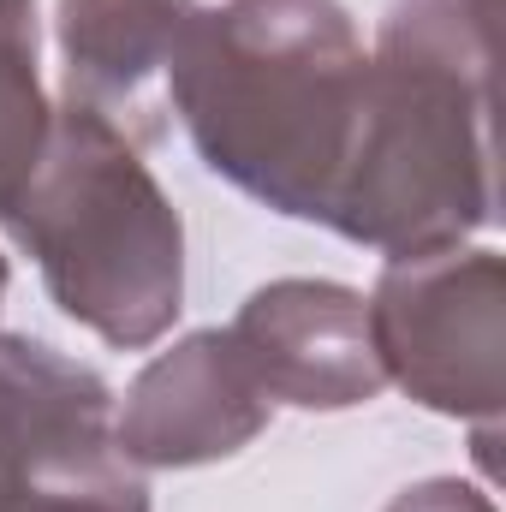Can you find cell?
I'll list each match as a JSON object with an SVG mask.
<instances>
[{
    "mask_svg": "<svg viewBox=\"0 0 506 512\" xmlns=\"http://www.w3.org/2000/svg\"><path fill=\"white\" fill-rule=\"evenodd\" d=\"M364 72L370 54L340 0H221L191 12L167 102L209 173L286 221L328 227Z\"/></svg>",
    "mask_w": 506,
    "mask_h": 512,
    "instance_id": "cell-1",
    "label": "cell"
},
{
    "mask_svg": "<svg viewBox=\"0 0 506 512\" xmlns=\"http://www.w3.org/2000/svg\"><path fill=\"white\" fill-rule=\"evenodd\" d=\"M489 0H393L364 72L328 227L387 262L471 245L495 221Z\"/></svg>",
    "mask_w": 506,
    "mask_h": 512,
    "instance_id": "cell-2",
    "label": "cell"
},
{
    "mask_svg": "<svg viewBox=\"0 0 506 512\" xmlns=\"http://www.w3.org/2000/svg\"><path fill=\"white\" fill-rule=\"evenodd\" d=\"M36 256L48 298L96 340L143 352L185 310V227L126 131L90 108H60L42 161L0 215Z\"/></svg>",
    "mask_w": 506,
    "mask_h": 512,
    "instance_id": "cell-3",
    "label": "cell"
},
{
    "mask_svg": "<svg viewBox=\"0 0 506 512\" xmlns=\"http://www.w3.org/2000/svg\"><path fill=\"white\" fill-rule=\"evenodd\" d=\"M381 376L417 405L465 423L501 417L506 399V262L489 245L393 256L370 292Z\"/></svg>",
    "mask_w": 506,
    "mask_h": 512,
    "instance_id": "cell-4",
    "label": "cell"
},
{
    "mask_svg": "<svg viewBox=\"0 0 506 512\" xmlns=\"http://www.w3.org/2000/svg\"><path fill=\"white\" fill-rule=\"evenodd\" d=\"M0 512H149L114 387L30 334H0Z\"/></svg>",
    "mask_w": 506,
    "mask_h": 512,
    "instance_id": "cell-5",
    "label": "cell"
},
{
    "mask_svg": "<svg viewBox=\"0 0 506 512\" xmlns=\"http://www.w3.org/2000/svg\"><path fill=\"white\" fill-rule=\"evenodd\" d=\"M227 334L268 405L358 411L387 387L370 298L340 280H268L239 304Z\"/></svg>",
    "mask_w": 506,
    "mask_h": 512,
    "instance_id": "cell-6",
    "label": "cell"
},
{
    "mask_svg": "<svg viewBox=\"0 0 506 512\" xmlns=\"http://www.w3.org/2000/svg\"><path fill=\"white\" fill-rule=\"evenodd\" d=\"M268 393L227 328H197L149 358L126 387L114 441L137 471H191L245 453L268 429Z\"/></svg>",
    "mask_w": 506,
    "mask_h": 512,
    "instance_id": "cell-7",
    "label": "cell"
},
{
    "mask_svg": "<svg viewBox=\"0 0 506 512\" xmlns=\"http://www.w3.org/2000/svg\"><path fill=\"white\" fill-rule=\"evenodd\" d=\"M197 0H60L66 102L126 137H155L173 48Z\"/></svg>",
    "mask_w": 506,
    "mask_h": 512,
    "instance_id": "cell-8",
    "label": "cell"
},
{
    "mask_svg": "<svg viewBox=\"0 0 506 512\" xmlns=\"http://www.w3.org/2000/svg\"><path fill=\"white\" fill-rule=\"evenodd\" d=\"M54 108L36 78V30H0V215L30 185Z\"/></svg>",
    "mask_w": 506,
    "mask_h": 512,
    "instance_id": "cell-9",
    "label": "cell"
},
{
    "mask_svg": "<svg viewBox=\"0 0 506 512\" xmlns=\"http://www.w3.org/2000/svg\"><path fill=\"white\" fill-rule=\"evenodd\" d=\"M381 512H495V501L459 477H429V483H411L399 489Z\"/></svg>",
    "mask_w": 506,
    "mask_h": 512,
    "instance_id": "cell-10",
    "label": "cell"
},
{
    "mask_svg": "<svg viewBox=\"0 0 506 512\" xmlns=\"http://www.w3.org/2000/svg\"><path fill=\"white\" fill-rule=\"evenodd\" d=\"M0 30H36V0H0Z\"/></svg>",
    "mask_w": 506,
    "mask_h": 512,
    "instance_id": "cell-11",
    "label": "cell"
},
{
    "mask_svg": "<svg viewBox=\"0 0 506 512\" xmlns=\"http://www.w3.org/2000/svg\"><path fill=\"white\" fill-rule=\"evenodd\" d=\"M6 286H12V268H6V256H0V304H6Z\"/></svg>",
    "mask_w": 506,
    "mask_h": 512,
    "instance_id": "cell-12",
    "label": "cell"
}]
</instances>
